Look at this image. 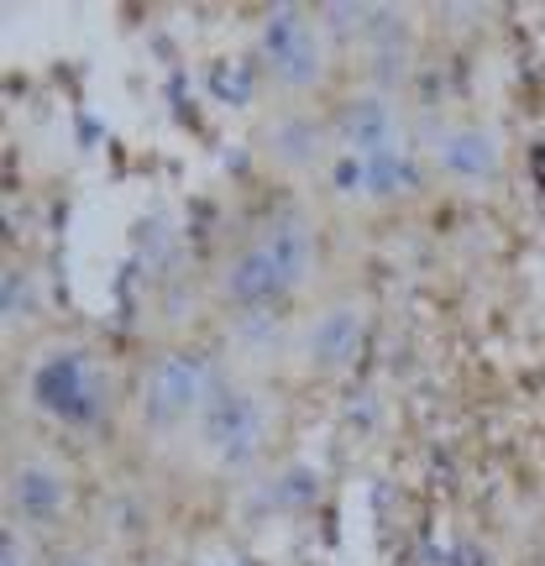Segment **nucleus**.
I'll use <instances>...</instances> for the list:
<instances>
[{"label":"nucleus","instance_id":"f8f14e48","mask_svg":"<svg viewBox=\"0 0 545 566\" xmlns=\"http://www.w3.org/2000/svg\"><path fill=\"white\" fill-rule=\"evenodd\" d=\"M63 566H84V562H63Z\"/></svg>","mask_w":545,"mask_h":566},{"label":"nucleus","instance_id":"423d86ee","mask_svg":"<svg viewBox=\"0 0 545 566\" xmlns=\"http://www.w3.org/2000/svg\"><path fill=\"white\" fill-rule=\"evenodd\" d=\"M436 163H441V174H451V179L483 184L499 174L504 153H499V137L483 132V126H451V132L436 137Z\"/></svg>","mask_w":545,"mask_h":566},{"label":"nucleus","instance_id":"6e6552de","mask_svg":"<svg viewBox=\"0 0 545 566\" xmlns=\"http://www.w3.org/2000/svg\"><path fill=\"white\" fill-rule=\"evenodd\" d=\"M394 132H399V116L384 95H363V101L346 105L342 116V137L357 147V158H384L394 153Z\"/></svg>","mask_w":545,"mask_h":566},{"label":"nucleus","instance_id":"39448f33","mask_svg":"<svg viewBox=\"0 0 545 566\" xmlns=\"http://www.w3.org/2000/svg\"><path fill=\"white\" fill-rule=\"evenodd\" d=\"M200 430H205V446L221 457L226 467L247 462L258 446H263V405L247 394V388H221L200 415Z\"/></svg>","mask_w":545,"mask_h":566},{"label":"nucleus","instance_id":"1a4fd4ad","mask_svg":"<svg viewBox=\"0 0 545 566\" xmlns=\"http://www.w3.org/2000/svg\"><path fill=\"white\" fill-rule=\"evenodd\" d=\"M357 336H363V315H357L352 304H336V310L315 315L304 352H310V363L315 367H342L346 357L357 352Z\"/></svg>","mask_w":545,"mask_h":566},{"label":"nucleus","instance_id":"9d476101","mask_svg":"<svg viewBox=\"0 0 545 566\" xmlns=\"http://www.w3.org/2000/svg\"><path fill=\"white\" fill-rule=\"evenodd\" d=\"M420 184V163L384 153V158H363V189L367 195H405Z\"/></svg>","mask_w":545,"mask_h":566},{"label":"nucleus","instance_id":"f257e3e1","mask_svg":"<svg viewBox=\"0 0 545 566\" xmlns=\"http://www.w3.org/2000/svg\"><path fill=\"white\" fill-rule=\"evenodd\" d=\"M310 263H315L310 226L294 221V216H283V221L263 226V231L231 258V268H226V294H231V304H242V310H268L273 300L300 289Z\"/></svg>","mask_w":545,"mask_h":566},{"label":"nucleus","instance_id":"0eeeda50","mask_svg":"<svg viewBox=\"0 0 545 566\" xmlns=\"http://www.w3.org/2000/svg\"><path fill=\"white\" fill-rule=\"evenodd\" d=\"M63 499H69V488H63V478L48 462H38V457L17 462V472H11V509L21 520L48 525V520L63 514Z\"/></svg>","mask_w":545,"mask_h":566},{"label":"nucleus","instance_id":"20e7f679","mask_svg":"<svg viewBox=\"0 0 545 566\" xmlns=\"http://www.w3.org/2000/svg\"><path fill=\"white\" fill-rule=\"evenodd\" d=\"M216 399V388H210V373H205L200 357H184V352H168L153 363L147 373V388H142V405L147 415L163 424H179L189 415H205V405Z\"/></svg>","mask_w":545,"mask_h":566},{"label":"nucleus","instance_id":"9b49d317","mask_svg":"<svg viewBox=\"0 0 545 566\" xmlns=\"http://www.w3.org/2000/svg\"><path fill=\"white\" fill-rule=\"evenodd\" d=\"M27 294H32V283L11 268V273H6V315H11V321H17V310H27V304H32Z\"/></svg>","mask_w":545,"mask_h":566},{"label":"nucleus","instance_id":"f03ea898","mask_svg":"<svg viewBox=\"0 0 545 566\" xmlns=\"http://www.w3.org/2000/svg\"><path fill=\"white\" fill-rule=\"evenodd\" d=\"M32 399L63 424H95L105 409V384L80 352H53L32 373Z\"/></svg>","mask_w":545,"mask_h":566},{"label":"nucleus","instance_id":"7ed1b4c3","mask_svg":"<svg viewBox=\"0 0 545 566\" xmlns=\"http://www.w3.org/2000/svg\"><path fill=\"white\" fill-rule=\"evenodd\" d=\"M263 59L273 69V80L289 84V90H310V84L325 74V48L321 32L310 27L304 11H273L263 27Z\"/></svg>","mask_w":545,"mask_h":566}]
</instances>
